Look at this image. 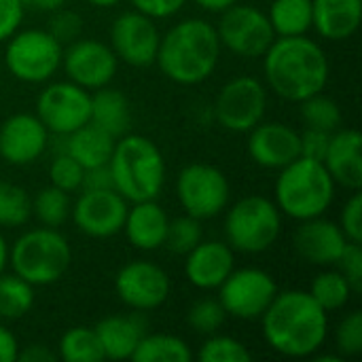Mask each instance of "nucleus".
Instances as JSON below:
<instances>
[{"label": "nucleus", "mask_w": 362, "mask_h": 362, "mask_svg": "<svg viewBox=\"0 0 362 362\" xmlns=\"http://www.w3.org/2000/svg\"><path fill=\"white\" fill-rule=\"evenodd\" d=\"M267 346L286 358H312L329 337V314L308 291H278L259 318Z\"/></svg>", "instance_id": "1"}, {"label": "nucleus", "mask_w": 362, "mask_h": 362, "mask_svg": "<svg viewBox=\"0 0 362 362\" xmlns=\"http://www.w3.org/2000/svg\"><path fill=\"white\" fill-rule=\"evenodd\" d=\"M265 87L278 98L299 104L327 89L331 62L320 42L303 36H276L263 55Z\"/></svg>", "instance_id": "2"}, {"label": "nucleus", "mask_w": 362, "mask_h": 362, "mask_svg": "<svg viewBox=\"0 0 362 362\" xmlns=\"http://www.w3.org/2000/svg\"><path fill=\"white\" fill-rule=\"evenodd\" d=\"M221 40L216 28L199 17L182 19L161 34L155 64L161 74L182 87L206 83L221 59Z\"/></svg>", "instance_id": "3"}, {"label": "nucleus", "mask_w": 362, "mask_h": 362, "mask_svg": "<svg viewBox=\"0 0 362 362\" xmlns=\"http://www.w3.org/2000/svg\"><path fill=\"white\" fill-rule=\"evenodd\" d=\"M112 189L129 204L157 199L165 185V159L159 146L140 134L117 138L108 159Z\"/></svg>", "instance_id": "4"}, {"label": "nucleus", "mask_w": 362, "mask_h": 362, "mask_svg": "<svg viewBox=\"0 0 362 362\" xmlns=\"http://www.w3.org/2000/svg\"><path fill=\"white\" fill-rule=\"evenodd\" d=\"M337 195V185L322 161L297 157L282 170L274 185V204L297 223L329 212Z\"/></svg>", "instance_id": "5"}, {"label": "nucleus", "mask_w": 362, "mask_h": 362, "mask_svg": "<svg viewBox=\"0 0 362 362\" xmlns=\"http://www.w3.org/2000/svg\"><path fill=\"white\" fill-rule=\"evenodd\" d=\"M70 263V242L55 227L30 229L8 246V265L13 274L32 286H51L59 282Z\"/></svg>", "instance_id": "6"}, {"label": "nucleus", "mask_w": 362, "mask_h": 362, "mask_svg": "<svg viewBox=\"0 0 362 362\" xmlns=\"http://www.w3.org/2000/svg\"><path fill=\"white\" fill-rule=\"evenodd\" d=\"M223 227L233 252L261 255L278 242L282 233V212L269 197L246 195L227 206Z\"/></svg>", "instance_id": "7"}, {"label": "nucleus", "mask_w": 362, "mask_h": 362, "mask_svg": "<svg viewBox=\"0 0 362 362\" xmlns=\"http://www.w3.org/2000/svg\"><path fill=\"white\" fill-rule=\"evenodd\" d=\"M64 45L40 28H19L6 42L4 64L13 78L28 85L49 83L62 68Z\"/></svg>", "instance_id": "8"}, {"label": "nucleus", "mask_w": 362, "mask_h": 362, "mask_svg": "<svg viewBox=\"0 0 362 362\" xmlns=\"http://www.w3.org/2000/svg\"><path fill=\"white\" fill-rule=\"evenodd\" d=\"M176 197L185 214L208 221L227 210L231 202V185L221 168L210 163H189L178 172Z\"/></svg>", "instance_id": "9"}, {"label": "nucleus", "mask_w": 362, "mask_h": 362, "mask_svg": "<svg viewBox=\"0 0 362 362\" xmlns=\"http://www.w3.org/2000/svg\"><path fill=\"white\" fill-rule=\"evenodd\" d=\"M218 15L221 19L214 28L221 47L238 57L244 59L263 57L269 45L276 40L267 13H263L259 6L235 2L233 6L225 8Z\"/></svg>", "instance_id": "10"}, {"label": "nucleus", "mask_w": 362, "mask_h": 362, "mask_svg": "<svg viewBox=\"0 0 362 362\" xmlns=\"http://www.w3.org/2000/svg\"><path fill=\"white\" fill-rule=\"evenodd\" d=\"M267 87L255 76H235L227 81L214 102L218 125L233 134H248L265 119Z\"/></svg>", "instance_id": "11"}, {"label": "nucleus", "mask_w": 362, "mask_h": 362, "mask_svg": "<svg viewBox=\"0 0 362 362\" xmlns=\"http://www.w3.org/2000/svg\"><path fill=\"white\" fill-rule=\"evenodd\" d=\"M34 115L51 136H68L91 121V91L68 78L49 83L36 98Z\"/></svg>", "instance_id": "12"}, {"label": "nucleus", "mask_w": 362, "mask_h": 362, "mask_svg": "<svg viewBox=\"0 0 362 362\" xmlns=\"http://www.w3.org/2000/svg\"><path fill=\"white\" fill-rule=\"evenodd\" d=\"M216 291L227 316L238 320H259L278 295V284L265 269L242 267L233 269Z\"/></svg>", "instance_id": "13"}, {"label": "nucleus", "mask_w": 362, "mask_h": 362, "mask_svg": "<svg viewBox=\"0 0 362 362\" xmlns=\"http://www.w3.org/2000/svg\"><path fill=\"white\" fill-rule=\"evenodd\" d=\"M115 291L119 301L132 312L144 314L159 310L172 291L170 276L153 261H129L115 276Z\"/></svg>", "instance_id": "14"}, {"label": "nucleus", "mask_w": 362, "mask_h": 362, "mask_svg": "<svg viewBox=\"0 0 362 362\" xmlns=\"http://www.w3.org/2000/svg\"><path fill=\"white\" fill-rule=\"evenodd\" d=\"M62 68L66 78L87 91L110 85L119 70V59L108 42L78 36L64 47Z\"/></svg>", "instance_id": "15"}, {"label": "nucleus", "mask_w": 362, "mask_h": 362, "mask_svg": "<svg viewBox=\"0 0 362 362\" xmlns=\"http://www.w3.org/2000/svg\"><path fill=\"white\" fill-rule=\"evenodd\" d=\"M159 40L161 32L157 21L132 8L115 17L108 45L119 62L132 68H148L157 59Z\"/></svg>", "instance_id": "16"}, {"label": "nucleus", "mask_w": 362, "mask_h": 362, "mask_svg": "<svg viewBox=\"0 0 362 362\" xmlns=\"http://www.w3.org/2000/svg\"><path fill=\"white\" fill-rule=\"evenodd\" d=\"M127 208L129 202L115 189H81L70 216L83 235L106 240L123 231Z\"/></svg>", "instance_id": "17"}, {"label": "nucleus", "mask_w": 362, "mask_h": 362, "mask_svg": "<svg viewBox=\"0 0 362 362\" xmlns=\"http://www.w3.org/2000/svg\"><path fill=\"white\" fill-rule=\"evenodd\" d=\"M51 134L32 112H17L0 125V159L8 165H32L49 148Z\"/></svg>", "instance_id": "18"}, {"label": "nucleus", "mask_w": 362, "mask_h": 362, "mask_svg": "<svg viewBox=\"0 0 362 362\" xmlns=\"http://www.w3.org/2000/svg\"><path fill=\"white\" fill-rule=\"evenodd\" d=\"M248 155L250 159L265 170H282L297 157L299 132L280 121H261L248 132Z\"/></svg>", "instance_id": "19"}, {"label": "nucleus", "mask_w": 362, "mask_h": 362, "mask_svg": "<svg viewBox=\"0 0 362 362\" xmlns=\"http://www.w3.org/2000/svg\"><path fill=\"white\" fill-rule=\"evenodd\" d=\"M346 244L348 240L341 227L335 221L325 218V214L301 221L293 235V248L297 257L316 267H333Z\"/></svg>", "instance_id": "20"}, {"label": "nucleus", "mask_w": 362, "mask_h": 362, "mask_svg": "<svg viewBox=\"0 0 362 362\" xmlns=\"http://www.w3.org/2000/svg\"><path fill=\"white\" fill-rule=\"evenodd\" d=\"M235 269V252L227 242L202 240L185 255V278L199 291H216Z\"/></svg>", "instance_id": "21"}, {"label": "nucleus", "mask_w": 362, "mask_h": 362, "mask_svg": "<svg viewBox=\"0 0 362 362\" xmlns=\"http://www.w3.org/2000/svg\"><path fill=\"white\" fill-rule=\"evenodd\" d=\"M362 136L358 129L339 127L331 134L327 155L322 159L337 187L348 191H361L362 187Z\"/></svg>", "instance_id": "22"}, {"label": "nucleus", "mask_w": 362, "mask_h": 362, "mask_svg": "<svg viewBox=\"0 0 362 362\" xmlns=\"http://www.w3.org/2000/svg\"><path fill=\"white\" fill-rule=\"evenodd\" d=\"M170 216L157 199L134 202L127 208L123 231L136 250L153 252L163 248Z\"/></svg>", "instance_id": "23"}, {"label": "nucleus", "mask_w": 362, "mask_h": 362, "mask_svg": "<svg viewBox=\"0 0 362 362\" xmlns=\"http://www.w3.org/2000/svg\"><path fill=\"white\" fill-rule=\"evenodd\" d=\"M362 21V0H312V28L325 40L352 38Z\"/></svg>", "instance_id": "24"}, {"label": "nucleus", "mask_w": 362, "mask_h": 362, "mask_svg": "<svg viewBox=\"0 0 362 362\" xmlns=\"http://www.w3.org/2000/svg\"><path fill=\"white\" fill-rule=\"evenodd\" d=\"M93 329L100 339L104 358H108V361L132 358L140 339L148 333L146 322L142 320V316H138V312L106 316Z\"/></svg>", "instance_id": "25"}, {"label": "nucleus", "mask_w": 362, "mask_h": 362, "mask_svg": "<svg viewBox=\"0 0 362 362\" xmlns=\"http://www.w3.org/2000/svg\"><path fill=\"white\" fill-rule=\"evenodd\" d=\"M100 129H104L115 140L125 136L132 127V108L129 100L123 91L106 85L95 89L91 95V121Z\"/></svg>", "instance_id": "26"}, {"label": "nucleus", "mask_w": 362, "mask_h": 362, "mask_svg": "<svg viewBox=\"0 0 362 362\" xmlns=\"http://www.w3.org/2000/svg\"><path fill=\"white\" fill-rule=\"evenodd\" d=\"M115 142L117 140L108 136L104 129H100L93 123H87L74 129L72 134L64 136V153H68L87 170L95 165H106L112 155Z\"/></svg>", "instance_id": "27"}, {"label": "nucleus", "mask_w": 362, "mask_h": 362, "mask_svg": "<svg viewBox=\"0 0 362 362\" xmlns=\"http://www.w3.org/2000/svg\"><path fill=\"white\" fill-rule=\"evenodd\" d=\"M267 19L276 36H303L312 30V0H272Z\"/></svg>", "instance_id": "28"}, {"label": "nucleus", "mask_w": 362, "mask_h": 362, "mask_svg": "<svg viewBox=\"0 0 362 362\" xmlns=\"http://www.w3.org/2000/svg\"><path fill=\"white\" fill-rule=\"evenodd\" d=\"M191 358L189 344L170 333H146L132 356L134 362H189Z\"/></svg>", "instance_id": "29"}, {"label": "nucleus", "mask_w": 362, "mask_h": 362, "mask_svg": "<svg viewBox=\"0 0 362 362\" xmlns=\"http://www.w3.org/2000/svg\"><path fill=\"white\" fill-rule=\"evenodd\" d=\"M308 293L327 314L344 310L354 295V291H352L350 282L344 278V274L339 269H329V267L312 280V286Z\"/></svg>", "instance_id": "30"}, {"label": "nucleus", "mask_w": 362, "mask_h": 362, "mask_svg": "<svg viewBox=\"0 0 362 362\" xmlns=\"http://www.w3.org/2000/svg\"><path fill=\"white\" fill-rule=\"evenodd\" d=\"M34 305V286L17 274H0V318L19 320Z\"/></svg>", "instance_id": "31"}, {"label": "nucleus", "mask_w": 362, "mask_h": 362, "mask_svg": "<svg viewBox=\"0 0 362 362\" xmlns=\"http://www.w3.org/2000/svg\"><path fill=\"white\" fill-rule=\"evenodd\" d=\"M72 212V199L70 193L49 185L36 191L32 197V216L42 227H62Z\"/></svg>", "instance_id": "32"}, {"label": "nucleus", "mask_w": 362, "mask_h": 362, "mask_svg": "<svg viewBox=\"0 0 362 362\" xmlns=\"http://www.w3.org/2000/svg\"><path fill=\"white\" fill-rule=\"evenodd\" d=\"M57 356L66 362H102L104 352L100 346V339L95 335V329L89 327H72L68 329L57 348Z\"/></svg>", "instance_id": "33"}, {"label": "nucleus", "mask_w": 362, "mask_h": 362, "mask_svg": "<svg viewBox=\"0 0 362 362\" xmlns=\"http://www.w3.org/2000/svg\"><path fill=\"white\" fill-rule=\"evenodd\" d=\"M32 218V197L15 182L0 180V227L17 229Z\"/></svg>", "instance_id": "34"}, {"label": "nucleus", "mask_w": 362, "mask_h": 362, "mask_svg": "<svg viewBox=\"0 0 362 362\" xmlns=\"http://www.w3.org/2000/svg\"><path fill=\"white\" fill-rule=\"evenodd\" d=\"M301 104V119L305 123V127H312V129H322V132H337L344 123V117H341V108L339 104L325 95L322 91L299 102Z\"/></svg>", "instance_id": "35"}, {"label": "nucleus", "mask_w": 362, "mask_h": 362, "mask_svg": "<svg viewBox=\"0 0 362 362\" xmlns=\"http://www.w3.org/2000/svg\"><path fill=\"white\" fill-rule=\"evenodd\" d=\"M202 240H204L202 221L199 218H193L189 214H182V216H176V218H170L163 248H168L172 255H182L185 257Z\"/></svg>", "instance_id": "36"}, {"label": "nucleus", "mask_w": 362, "mask_h": 362, "mask_svg": "<svg viewBox=\"0 0 362 362\" xmlns=\"http://www.w3.org/2000/svg\"><path fill=\"white\" fill-rule=\"evenodd\" d=\"M197 358L202 362H248L252 361V352L248 346L231 335H208L202 344Z\"/></svg>", "instance_id": "37"}, {"label": "nucleus", "mask_w": 362, "mask_h": 362, "mask_svg": "<svg viewBox=\"0 0 362 362\" xmlns=\"http://www.w3.org/2000/svg\"><path fill=\"white\" fill-rule=\"evenodd\" d=\"M227 318H229V316H227L225 308L221 305L218 297H216V299H210V297L199 299V301H195V303L189 308V312H187V325H189L197 335H204V337L218 333V331L223 329V325H225Z\"/></svg>", "instance_id": "38"}, {"label": "nucleus", "mask_w": 362, "mask_h": 362, "mask_svg": "<svg viewBox=\"0 0 362 362\" xmlns=\"http://www.w3.org/2000/svg\"><path fill=\"white\" fill-rule=\"evenodd\" d=\"M83 176H85V168L68 153L53 155L49 163V185L66 193H76L83 189Z\"/></svg>", "instance_id": "39"}, {"label": "nucleus", "mask_w": 362, "mask_h": 362, "mask_svg": "<svg viewBox=\"0 0 362 362\" xmlns=\"http://www.w3.org/2000/svg\"><path fill=\"white\" fill-rule=\"evenodd\" d=\"M335 350L341 358H354L362 354V314L350 312L335 329Z\"/></svg>", "instance_id": "40"}, {"label": "nucleus", "mask_w": 362, "mask_h": 362, "mask_svg": "<svg viewBox=\"0 0 362 362\" xmlns=\"http://www.w3.org/2000/svg\"><path fill=\"white\" fill-rule=\"evenodd\" d=\"M64 47L70 45L72 40H76L81 34H83V19L78 13L74 11H68V8H57L51 13V19H49V28H47Z\"/></svg>", "instance_id": "41"}, {"label": "nucleus", "mask_w": 362, "mask_h": 362, "mask_svg": "<svg viewBox=\"0 0 362 362\" xmlns=\"http://www.w3.org/2000/svg\"><path fill=\"white\" fill-rule=\"evenodd\" d=\"M344 274V278L350 282L354 293L362 291V248L358 242H348L346 248L341 250L337 263L333 265Z\"/></svg>", "instance_id": "42"}, {"label": "nucleus", "mask_w": 362, "mask_h": 362, "mask_svg": "<svg viewBox=\"0 0 362 362\" xmlns=\"http://www.w3.org/2000/svg\"><path fill=\"white\" fill-rule=\"evenodd\" d=\"M348 242H362V195L361 191H352V197L344 204L339 223H337Z\"/></svg>", "instance_id": "43"}, {"label": "nucleus", "mask_w": 362, "mask_h": 362, "mask_svg": "<svg viewBox=\"0 0 362 362\" xmlns=\"http://www.w3.org/2000/svg\"><path fill=\"white\" fill-rule=\"evenodd\" d=\"M129 2H132L134 11H138L155 21H161V19H170L176 13H180L189 0H129Z\"/></svg>", "instance_id": "44"}, {"label": "nucleus", "mask_w": 362, "mask_h": 362, "mask_svg": "<svg viewBox=\"0 0 362 362\" xmlns=\"http://www.w3.org/2000/svg\"><path fill=\"white\" fill-rule=\"evenodd\" d=\"M329 142H331V134H329V132L305 127V132H303V134H299V148H301V157L322 161V159H325V155H327Z\"/></svg>", "instance_id": "45"}, {"label": "nucleus", "mask_w": 362, "mask_h": 362, "mask_svg": "<svg viewBox=\"0 0 362 362\" xmlns=\"http://www.w3.org/2000/svg\"><path fill=\"white\" fill-rule=\"evenodd\" d=\"M25 8L21 0H0V42L8 40L23 23Z\"/></svg>", "instance_id": "46"}, {"label": "nucleus", "mask_w": 362, "mask_h": 362, "mask_svg": "<svg viewBox=\"0 0 362 362\" xmlns=\"http://www.w3.org/2000/svg\"><path fill=\"white\" fill-rule=\"evenodd\" d=\"M83 189H112V176L106 165L87 168L83 176Z\"/></svg>", "instance_id": "47"}, {"label": "nucleus", "mask_w": 362, "mask_h": 362, "mask_svg": "<svg viewBox=\"0 0 362 362\" xmlns=\"http://www.w3.org/2000/svg\"><path fill=\"white\" fill-rule=\"evenodd\" d=\"M19 341L4 325H0V362H15L19 356Z\"/></svg>", "instance_id": "48"}, {"label": "nucleus", "mask_w": 362, "mask_h": 362, "mask_svg": "<svg viewBox=\"0 0 362 362\" xmlns=\"http://www.w3.org/2000/svg\"><path fill=\"white\" fill-rule=\"evenodd\" d=\"M55 358H57V352L49 350V346H42V344L25 346L23 350H19V356H17V361L25 362H51Z\"/></svg>", "instance_id": "49"}, {"label": "nucleus", "mask_w": 362, "mask_h": 362, "mask_svg": "<svg viewBox=\"0 0 362 362\" xmlns=\"http://www.w3.org/2000/svg\"><path fill=\"white\" fill-rule=\"evenodd\" d=\"M68 0H21L23 8L28 11H40V13H53L57 8H62Z\"/></svg>", "instance_id": "50"}, {"label": "nucleus", "mask_w": 362, "mask_h": 362, "mask_svg": "<svg viewBox=\"0 0 362 362\" xmlns=\"http://www.w3.org/2000/svg\"><path fill=\"white\" fill-rule=\"evenodd\" d=\"M202 11H208V13H223L225 8L233 6L235 2L240 0H193Z\"/></svg>", "instance_id": "51"}, {"label": "nucleus", "mask_w": 362, "mask_h": 362, "mask_svg": "<svg viewBox=\"0 0 362 362\" xmlns=\"http://www.w3.org/2000/svg\"><path fill=\"white\" fill-rule=\"evenodd\" d=\"M8 267V242L0 231V274H4Z\"/></svg>", "instance_id": "52"}, {"label": "nucleus", "mask_w": 362, "mask_h": 362, "mask_svg": "<svg viewBox=\"0 0 362 362\" xmlns=\"http://www.w3.org/2000/svg\"><path fill=\"white\" fill-rule=\"evenodd\" d=\"M91 6H98V8H110V6H117L121 0H87Z\"/></svg>", "instance_id": "53"}]
</instances>
